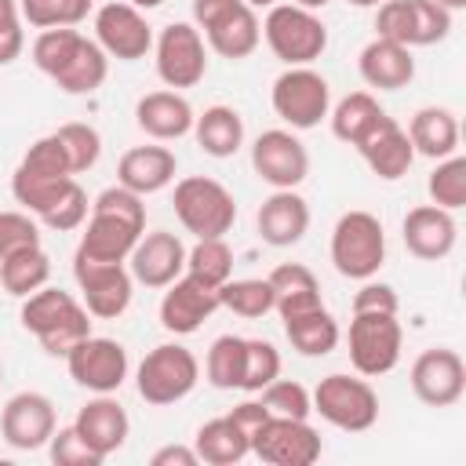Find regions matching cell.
I'll return each mask as SVG.
<instances>
[{"label":"cell","instance_id":"53","mask_svg":"<svg viewBox=\"0 0 466 466\" xmlns=\"http://www.w3.org/2000/svg\"><path fill=\"white\" fill-rule=\"evenodd\" d=\"M244 0H193V25L204 33L208 25H215L222 15H229L233 7H240Z\"/></svg>","mask_w":466,"mask_h":466},{"label":"cell","instance_id":"26","mask_svg":"<svg viewBox=\"0 0 466 466\" xmlns=\"http://www.w3.org/2000/svg\"><path fill=\"white\" fill-rule=\"evenodd\" d=\"M193 120L197 113L182 91H149L135 102V124L157 142H175L189 135Z\"/></svg>","mask_w":466,"mask_h":466},{"label":"cell","instance_id":"14","mask_svg":"<svg viewBox=\"0 0 466 466\" xmlns=\"http://www.w3.org/2000/svg\"><path fill=\"white\" fill-rule=\"evenodd\" d=\"M251 167L273 189H295L309 175V153L295 131L269 127L251 142Z\"/></svg>","mask_w":466,"mask_h":466},{"label":"cell","instance_id":"45","mask_svg":"<svg viewBox=\"0 0 466 466\" xmlns=\"http://www.w3.org/2000/svg\"><path fill=\"white\" fill-rule=\"evenodd\" d=\"M280 375V353L269 339H248L244 346V379L240 390L244 393H258L262 386H269Z\"/></svg>","mask_w":466,"mask_h":466},{"label":"cell","instance_id":"32","mask_svg":"<svg viewBox=\"0 0 466 466\" xmlns=\"http://www.w3.org/2000/svg\"><path fill=\"white\" fill-rule=\"evenodd\" d=\"M193 135H197V146L215 157V160H226L233 157L240 146H244V116L233 109V106H208L197 120H193Z\"/></svg>","mask_w":466,"mask_h":466},{"label":"cell","instance_id":"59","mask_svg":"<svg viewBox=\"0 0 466 466\" xmlns=\"http://www.w3.org/2000/svg\"><path fill=\"white\" fill-rule=\"evenodd\" d=\"M244 4H248V7H255V11H258V7H273V4H280V0H244Z\"/></svg>","mask_w":466,"mask_h":466},{"label":"cell","instance_id":"25","mask_svg":"<svg viewBox=\"0 0 466 466\" xmlns=\"http://www.w3.org/2000/svg\"><path fill=\"white\" fill-rule=\"evenodd\" d=\"M357 69H360V80L368 87H379V91H400L415 80V58H411V47L397 44V40H368L357 55Z\"/></svg>","mask_w":466,"mask_h":466},{"label":"cell","instance_id":"38","mask_svg":"<svg viewBox=\"0 0 466 466\" xmlns=\"http://www.w3.org/2000/svg\"><path fill=\"white\" fill-rule=\"evenodd\" d=\"M244 346L248 339L240 335H218L204 357V379L215 390H240L244 379Z\"/></svg>","mask_w":466,"mask_h":466},{"label":"cell","instance_id":"49","mask_svg":"<svg viewBox=\"0 0 466 466\" xmlns=\"http://www.w3.org/2000/svg\"><path fill=\"white\" fill-rule=\"evenodd\" d=\"M36 244H40V229L29 211H0V262Z\"/></svg>","mask_w":466,"mask_h":466},{"label":"cell","instance_id":"11","mask_svg":"<svg viewBox=\"0 0 466 466\" xmlns=\"http://www.w3.org/2000/svg\"><path fill=\"white\" fill-rule=\"evenodd\" d=\"M73 277H76V288H80V302L91 317L116 320L131 306L135 277L124 262H91V258L73 255Z\"/></svg>","mask_w":466,"mask_h":466},{"label":"cell","instance_id":"61","mask_svg":"<svg viewBox=\"0 0 466 466\" xmlns=\"http://www.w3.org/2000/svg\"><path fill=\"white\" fill-rule=\"evenodd\" d=\"M0 382H4V364H0Z\"/></svg>","mask_w":466,"mask_h":466},{"label":"cell","instance_id":"23","mask_svg":"<svg viewBox=\"0 0 466 466\" xmlns=\"http://www.w3.org/2000/svg\"><path fill=\"white\" fill-rule=\"evenodd\" d=\"M255 226L269 248H295L309 229V204L295 189H273L258 204Z\"/></svg>","mask_w":466,"mask_h":466},{"label":"cell","instance_id":"15","mask_svg":"<svg viewBox=\"0 0 466 466\" xmlns=\"http://www.w3.org/2000/svg\"><path fill=\"white\" fill-rule=\"evenodd\" d=\"M411 393L426 404V408H451L462 400L466 393V364L455 350L448 346H433L422 350L411 364Z\"/></svg>","mask_w":466,"mask_h":466},{"label":"cell","instance_id":"17","mask_svg":"<svg viewBox=\"0 0 466 466\" xmlns=\"http://www.w3.org/2000/svg\"><path fill=\"white\" fill-rule=\"evenodd\" d=\"M55 430H58L55 404H51V397H44L36 390L15 393L4 404V411H0V437L15 451H36V448H44Z\"/></svg>","mask_w":466,"mask_h":466},{"label":"cell","instance_id":"20","mask_svg":"<svg viewBox=\"0 0 466 466\" xmlns=\"http://www.w3.org/2000/svg\"><path fill=\"white\" fill-rule=\"evenodd\" d=\"M357 153H360V160L371 167V175H379L382 182H397V178H404L408 175V167H411V160H415V149H411V138H408V131L386 113L357 146H353Z\"/></svg>","mask_w":466,"mask_h":466},{"label":"cell","instance_id":"18","mask_svg":"<svg viewBox=\"0 0 466 466\" xmlns=\"http://www.w3.org/2000/svg\"><path fill=\"white\" fill-rule=\"evenodd\" d=\"M127 269L146 288H167L186 273V244L171 229H149L127 255Z\"/></svg>","mask_w":466,"mask_h":466},{"label":"cell","instance_id":"19","mask_svg":"<svg viewBox=\"0 0 466 466\" xmlns=\"http://www.w3.org/2000/svg\"><path fill=\"white\" fill-rule=\"evenodd\" d=\"M218 309V288L200 284L197 277L182 273L164 288L160 299V324L171 335H193L211 313Z\"/></svg>","mask_w":466,"mask_h":466},{"label":"cell","instance_id":"60","mask_svg":"<svg viewBox=\"0 0 466 466\" xmlns=\"http://www.w3.org/2000/svg\"><path fill=\"white\" fill-rule=\"evenodd\" d=\"M350 4H353V7H379L382 0H350Z\"/></svg>","mask_w":466,"mask_h":466},{"label":"cell","instance_id":"43","mask_svg":"<svg viewBox=\"0 0 466 466\" xmlns=\"http://www.w3.org/2000/svg\"><path fill=\"white\" fill-rule=\"evenodd\" d=\"M55 135H58V142L66 149V160H69V171L73 175H84V171H91L98 164V157H102V135L91 124L73 120V124H62Z\"/></svg>","mask_w":466,"mask_h":466},{"label":"cell","instance_id":"10","mask_svg":"<svg viewBox=\"0 0 466 466\" xmlns=\"http://www.w3.org/2000/svg\"><path fill=\"white\" fill-rule=\"evenodd\" d=\"M157 76L171 87H197L208 73V47H204V33L193 22H171L160 29L157 44Z\"/></svg>","mask_w":466,"mask_h":466},{"label":"cell","instance_id":"46","mask_svg":"<svg viewBox=\"0 0 466 466\" xmlns=\"http://www.w3.org/2000/svg\"><path fill=\"white\" fill-rule=\"evenodd\" d=\"M411 7V47L441 44L451 33V11L437 0H408Z\"/></svg>","mask_w":466,"mask_h":466},{"label":"cell","instance_id":"50","mask_svg":"<svg viewBox=\"0 0 466 466\" xmlns=\"http://www.w3.org/2000/svg\"><path fill=\"white\" fill-rule=\"evenodd\" d=\"M375 36L411 47V7L408 0H382L375 11Z\"/></svg>","mask_w":466,"mask_h":466},{"label":"cell","instance_id":"16","mask_svg":"<svg viewBox=\"0 0 466 466\" xmlns=\"http://www.w3.org/2000/svg\"><path fill=\"white\" fill-rule=\"evenodd\" d=\"M95 40L109 58L138 62L153 47V29L138 7H131L127 0H113L95 11Z\"/></svg>","mask_w":466,"mask_h":466},{"label":"cell","instance_id":"8","mask_svg":"<svg viewBox=\"0 0 466 466\" xmlns=\"http://www.w3.org/2000/svg\"><path fill=\"white\" fill-rule=\"evenodd\" d=\"M273 113L291 127V131H309L320 120H328L331 109V87L328 80L309 69V66H288L273 87H269Z\"/></svg>","mask_w":466,"mask_h":466},{"label":"cell","instance_id":"24","mask_svg":"<svg viewBox=\"0 0 466 466\" xmlns=\"http://www.w3.org/2000/svg\"><path fill=\"white\" fill-rule=\"evenodd\" d=\"M73 430H76L102 459H109L113 451L124 448V441H127V433H131V419H127V411H124V404H120L116 397L98 393L95 400H87V404L76 411Z\"/></svg>","mask_w":466,"mask_h":466},{"label":"cell","instance_id":"52","mask_svg":"<svg viewBox=\"0 0 466 466\" xmlns=\"http://www.w3.org/2000/svg\"><path fill=\"white\" fill-rule=\"evenodd\" d=\"M397 291L382 280H360V291L353 295V313H397Z\"/></svg>","mask_w":466,"mask_h":466},{"label":"cell","instance_id":"42","mask_svg":"<svg viewBox=\"0 0 466 466\" xmlns=\"http://www.w3.org/2000/svg\"><path fill=\"white\" fill-rule=\"evenodd\" d=\"M84 40V33L76 25H62V29H40V36L33 40V66L44 73V76H55L69 55L76 51V44Z\"/></svg>","mask_w":466,"mask_h":466},{"label":"cell","instance_id":"36","mask_svg":"<svg viewBox=\"0 0 466 466\" xmlns=\"http://www.w3.org/2000/svg\"><path fill=\"white\" fill-rule=\"evenodd\" d=\"M51 277V258L47 251L36 244V248H25V251H15L0 262V288L15 299H25L33 295L36 288H44Z\"/></svg>","mask_w":466,"mask_h":466},{"label":"cell","instance_id":"48","mask_svg":"<svg viewBox=\"0 0 466 466\" xmlns=\"http://www.w3.org/2000/svg\"><path fill=\"white\" fill-rule=\"evenodd\" d=\"M47 451H51V462L55 466H98V462H106L73 426L55 430L51 441H47Z\"/></svg>","mask_w":466,"mask_h":466},{"label":"cell","instance_id":"13","mask_svg":"<svg viewBox=\"0 0 466 466\" xmlns=\"http://www.w3.org/2000/svg\"><path fill=\"white\" fill-rule=\"evenodd\" d=\"M324 444L320 433L306 419H277L269 415L258 433L251 437V455H258L269 466H313L320 459Z\"/></svg>","mask_w":466,"mask_h":466},{"label":"cell","instance_id":"28","mask_svg":"<svg viewBox=\"0 0 466 466\" xmlns=\"http://www.w3.org/2000/svg\"><path fill=\"white\" fill-rule=\"evenodd\" d=\"M204 40H208V47H211L215 55H222V58H229V62H240V58H248V55L258 47V40H262V22H258L255 7L240 4V7H233L229 15H222L215 25H208V29H204Z\"/></svg>","mask_w":466,"mask_h":466},{"label":"cell","instance_id":"34","mask_svg":"<svg viewBox=\"0 0 466 466\" xmlns=\"http://www.w3.org/2000/svg\"><path fill=\"white\" fill-rule=\"evenodd\" d=\"M109 76V55L98 47V40H80L69 62L51 76L66 95H95Z\"/></svg>","mask_w":466,"mask_h":466},{"label":"cell","instance_id":"56","mask_svg":"<svg viewBox=\"0 0 466 466\" xmlns=\"http://www.w3.org/2000/svg\"><path fill=\"white\" fill-rule=\"evenodd\" d=\"M291 4H299V7H306V11H320V7H328L331 0H291Z\"/></svg>","mask_w":466,"mask_h":466},{"label":"cell","instance_id":"29","mask_svg":"<svg viewBox=\"0 0 466 466\" xmlns=\"http://www.w3.org/2000/svg\"><path fill=\"white\" fill-rule=\"evenodd\" d=\"M269 288H273V309L284 317H295V313H306L313 306H324L320 299V284L313 277L309 266L302 262H280L269 269Z\"/></svg>","mask_w":466,"mask_h":466},{"label":"cell","instance_id":"40","mask_svg":"<svg viewBox=\"0 0 466 466\" xmlns=\"http://www.w3.org/2000/svg\"><path fill=\"white\" fill-rule=\"evenodd\" d=\"M91 7H95V0H18V15L33 29L80 25L91 15Z\"/></svg>","mask_w":466,"mask_h":466},{"label":"cell","instance_id":"31","mask_svg":"<svg viewBox=\"0 0 466 466\" xmlns=\"http://www.w3.org/2000/svg\"><path fill=\"white\" fill-rule=\"evenodd\" d=\"M193 451L208 466H237L240 459L251 455V437L229 415H218L193 433Z\"/></svg>","mask_w":466,"mask_h":466},{"label":"cell","instance_id":"1","mask_svg":"<svg viewBox=\"0 0 466 466\" xmlns=\"http://www.w3.org/2000/svg\"><path fill=\"white\" fill-rule=\"evenodd\" d=\"M18 320L51 357H66L80 339L91 335V313L84 309V302L73 291L47 284L22 299Z\"/></svg>","mask_w":466,"mask_h":466},{"label":"cell","instance_id":"2","mask_svg":"<svg viewBox=\"0 0 466 466\" xmlns=\"http://www.w3.org/2000/svg\"><path fill=\"white\" fill-rule=\"evenodd\" d=\"M69 186H73V171H69L66 149H62V142H58L55 131L44 135V138H36L22 153V160H18L15 175H11V193H15V200L33 218H40Z\"/></svg>","mask_w":466,"mask_h":466},{"label":"cell","instance_id":"55","mask_svg":"<svg viewBox=\"0 0 466 466\" xmlns=\"http://www.w3.org/2000/svg\"><path fill=\"white\" fill-rule=\"evenodd\" d=\"M197 451L193 444H164L149 455V466H197Z\"/></svg>","mask_w":466,"mask_h":466},{"label":"cell","instance_id":"7","mask_svg":"<svg viewBox=\"0 0 466 466\" xmlns=\"http://www.w3.org/2000/svg\"><path fill=\"white\" fill-rule=\"evenodd\" d=\"M309 397H313V411L346 433H364L379 419V393L371 390L368 379H357V375L331 371L317 382Z\"/></svg>","mask_w":466,"mask_h":466},{"label":"cell","instance_id":"39","mask_svg":"<svg viewBox=\"0 0 466 466\" xmlns=\"http://www.w3.org/2000/svg\"><path fill=\"white\" fill-rule=\"evenodd\" d=\"M218 306L233 309L237 317H248V320H258L266 313H273V288L269 280L262 277H244V280H226L218 288Z\"/></svg>","mask_w":466,"mask_h":466},{"label":"cell","instance_id":"57","mask_svg":"<svg viewBox=\"0 0 466 466\" xmlns=\"http://www.w3.org/2000/svg\"><path fill=\"white\" fill-rule=\"evenodd\" d=\"M131 7H138V11H153V7H160L164 0H127Z\"/></svg>","mask_w":466,"mask_h":466},{"label":"cell","instance_id":"27","mask_svg":"<svg viewBox=\"0 0 466 466\" xmlns=\"http://www.w3.org/2000/svg\"><path fill=\"white\" fill-rule=\"evenodd\" d=\"M175 171H178V160L167 146H135L120 157L116 182L138 197H149V193L167 189L175 182Z\"/></svg>","mask_w":466,"mask_h":466},{"label":"cell","instance_id":"3","mask_svg":"<svg viewBox=\"0 0 466 466\" xmlns=\"http://www.w3.org/2000/svg\"><path fill=\"white\" fill-rule=\"evenodd\" d=\"M175 218L182 222L186 233L200 237H226L237 222V200L233 193L208 175H186L175 182Z\"/></svg>","mask_w":466,"mask_h":466},{"label":"cell","instance_id":"6","mask_svg":"<svg viewBox=\"0 0 466 466\" xmlns=\"http://www.w3.org/2000/svg\"><path fill=\"white\" fill-rule=\"evenodd\" d=\"M331 262L350 280H368L386 262V233L371 211H346L331 229Z\"/></svg>","mask_w":466,"mask_h":466},{"label":"cell","instance_id":"33","mask_svg":"<svg viewBox=\"0 0 466 466\" xmlns=\"http://www.w3.org/2000/svg\"><path fill=\"white\" fill-rule=\"evenodd\" d=\"M284 335H288L295 353H302V357H328L339 346L342 331H339V320L331 317L328 306H313L306 313L284 317Z\"/></svg>","mask_w":466,"mask_h":466},{"label":"cell","instance_id":"4","mask_svg":"<svg viewBox=\"0 0 466 466\" xmlns=\"http://www.w3.org/2000/svg\"><path fill=\"white\" fill-rule=\"evenodd\" d=\"M262 40L284 66H309L328 51V25L299 4H273L262 22Z\"/></svg>","mask_w":466,"mask_h":466},{"label":"cell","instance_id":"35","mask_svg":"<svg viewBox=\"0 0 466 466\" xmlns=\"http://www.w3.org/2000/svg\"><path fill=\"white\" fill-rule=\"evenodd\" d=\"M386 116V109L379 106V98L371 91H350L342 102H335L328 109V120H331V135L346 146H357L379 120Z\"/></svg>","mask_w":466,"mask_h":466},{"label":"cell","instance_id":"12","mask_svg":"<svg viewBox=\"0 0 466 466\" xmlns=\"http://www.w3.org/2000/svg\"><path fill=\"white\" fill-rule=\"evenodd\" d=\"M69 379L91 393H116L127 379V350L116 339L87 335L66 353Z\"/></svg>","mask_w":466,"mask_h":466},{"label":"cell","instance_id":"9","mask_svg":"<svg viewBox=\"0 0 466 466\" xmlns=\"http://www.w3.org/2000/svg\"><path fill=\"white\" fill-rule=\"evenodd\" d=\"M346 342H350V364L357 368V375L379 379L397 368L404 331L397 313H353Z\"/></svg>","mask_w":466,"mask_h":466},{"label":"cell","instance_id":"47","mask_svg":"<svg viewBox=\"0 0 466 466\" xmlns=\"http://www.w3.org/2000/svg\"><path fill=\"white\" fill-rule=\"evenodd\" d=\"M87 218V193L80 189V182L73 178V186L40 215V222L47 229H58V233H69V229H80Z\"/></svg>","mask_w":466,"mask_h":466},{"label":"cell","instance_id":"5","mask_svg":"<svg viewBox=\"0 0 466 466\" xmlns=\"http://www.w3.org/2000/svg\"><path fill=\"white\" fill-rule=\"evenodd\" d=\"M200 382V364L193 357V350L178 346V342H160L153 346L138 371H135V390L146 404H178L182 397L193 393V386Z\"/></svg>","mask_w":466,"mask_h":466},{"label":"cell","instance_id":"58","mask_svg":"<svg viewBox=\"0 0 466 466\" xmlns=\"http://www.w3.org/2000/svg\"><path fill=\"white\" fill-rule=\"evenodd\" d=\"M441 7H448V11H462L466 7V0H437Z\"/></svg>","mask_w":466,"mask_h":466},{"label":"cell","instance_id":"41","mask_svg":"<svg viewBox=\"0 0 466 466\" xmlns=\"http://www.w3.org/2000/svg\"><path fill=\"white\" fill-rule=\"evenodd\" d=\"M426 193H430V204L444 211H459L466 204V160L459 153L441 157L426 178Z\"/></svg>","mask_w":466,"mask_h":466},{"label":"cell","instance_id":"22","mask_svg":"<svg viewBox=\"0 0 466 466\" xmlns=\"http://www.w3.org/2000/svg\"><path fill=\"white\" fill-rule=\"evenodd\" d=\"M400 237H404V248L422 258V262H437V258H448L451 248H455V237H459V226L451 218V211L437 208V204H419L404 215L400 222Z\"/></svg>","mask_w":466,"mask_h":466},{"label":"cell","instance_id":"51","mask_svg":"<svg viewBox=\"0 0 466 466\" xmlns=\"http://www.w3.org/2000/svg\"><path fill=\"white\" fill-rule=\"evenodd\" d=\"M18 0H0V66H11L22 47H25V29H22Z\"/></svg>","mask_w":466,"mask_h":466},{"label":"cell","instance_id":"30","mask_svg":"<svg viewBox=\"0 0 466 466\" xmlns=\"http://www.w3.org/2000/svg\"><path fill=\"white\" fill-rule=\"evenodd\" d=\"M408 138H411V149L430 160L451 157V153H459V120L444 106H422L408 120Z\"/></svg>","mask_w":466,"mask_h":466},{"label":"cell","instance_id":"21","mask_svg":"<svg viewBox=\"0 0 466 466\" xmlns=\"http://www.w3.org/2000/svg\"><path fill=\"white\" fill-rule=\"evenodd\" d=\"M146 233V226L120 218L113 211H98L91 208V218L80 233L76 244V258H91V262H127L131 248L138 244V237Z\"/></svg>","mask_w":466,"mask_h":466},{"label":"cell","instance_id":"37","mask_svg":"<svg viewBox=\"0 0 466 466\" xmlns=\"http://www.w3.org/2000/svg\"><path fill=\"white\" fill-rule=\"evenodd\" d=\"M186 273L208 288H222L233 277V251H229L226 237H200L186 251Z\"/></svg>","mask_w":466,"mask_h":466},{"label":"cell","instance_id":"54","mask_svg":"<svg viewBox=\"0 0 466 466\" xmlns=\"http://www.w3.org/2000/svg\"><path fill=\"white\" fill-rule=\"evenodd\" d=\"M229 419H233L248 437H255V433H258V426L269 419V411L262 408V400H244V404H237V408L229 411Z\"/></svg>","mask_w":466,"mask_h":466},{"label":"cell","instance_id":"44","mask_svg":"<svg viewBox=\"0 0 466 466\" xmlns=\"http://www.w3.org/2000/svg\"><path fill=\"white\" fill-rule=\"evenodd\" d=\"M262 397V408L269 411V415H277V419H309V411H313V397H309V390L302 386V382H295V379H273L269 386H262L258 390Z\"/></svg>","mask_w":466,"mask_h":466}]
</instances>
